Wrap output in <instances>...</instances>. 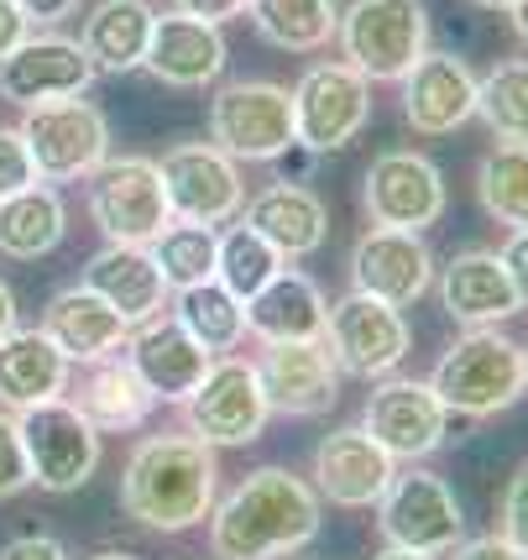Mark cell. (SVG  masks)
I'll use <instances>...</instances> for the list:
<instances>
[{"label": "cell", "mask_w": 528, "mask_h": 560, "mask_svg": "<svg viewBox=\"0 0 528 560\" xmlns=\"http://www.w3.org/2000/svg\"><path fill=\"white\" fill-rule=\"evenodd\" d=\"M434 398L445 404V415H466V419H486L503 415L507 404H518L528 388L524 372V346L497 336V330H466L430 377Z\"/></svg>", "instance_id": "cell-3"}, {"label": "cell", "mask_w": 528, "mask_h": 560, "mask_svg": "<svg viewBox=\"0 0 528 560\" xmlns=\"http://www.w3.org/2000/svg\"><path fill=\"white\" fill-rule=\"evenodd\" d=\"M0 560H69V550H63L52 535H22L0 550Z\"/></svg>", "instance_id": "cell-43"}, {"label": "cell", "mask_w": 528, "mask_h": 560, "mask_svg": "<svg viewBox=\"0 0 528 560\" xmlns=\"http://www.w3.org/2000/svg\"><path fill=\"white\" fill-rule=\"evenodd\" d=\"M477 116V73L456 52H424L403 73V121L419 137H450Z\"/></svg>", "instance_id": "cell-21"}, {"label": "cell", "mask_w": 528, "mask_h": 560, "mask_svg": "<svg viewBox=\"0 0 528 560\" xmlns=\"http://www.w3.org/2000/svg\"><path fill=\"white\" fill-rule=\"evenodd\" d=\"M184 415H189V430L204 445H251L262 435V424L272 419L257 362L215 357L210 372L199 377V388L184 398Z\"/></svg>", "instance_id": "cell-10"}, {"label": "cell", "mask_w": 528, "mask_h": 560, "mask_svg": "<svg viewBox=\"0 0 528 560\" xmlns=\"http://www.w3.org/2000/svg\"><path fill=\"white\" fill-rule=\"evenodd\" d=\"M26 488H32V466H26L16 415H0V498H16Z\"/></svg>", "instance_id": "cell-38"}, {"label": "cell", "mask_w": 528, "mask_h": 560, "mask_svg": "<svg viewBox=\"0 0 528 560\" xmlns=\"http://www.w3.org/2000/svg\"><path fill=\"white\" fill-rule=\"evenodd\" d=\"M69 372H73V362L48 341L43 325L5 330L0 336V409L5 415H22V409H37L48 398H63Z\"/></svg>", "instance_id": "cell-24"}, {"label": "cell", "mask_w": 528, "mask_h": 560, "mask_svg": "<svg viewBox=\"0 0 528 560\" xmlns=\"http://www.w3.org/2000/svg\"><path fill=\"white\" fill-rule=\"evenodd\" d=\"M372 116V84L351 63H314L293 84V137L309 152H336L356 142Z\"/></svg>", "instance_id": "cell-11"}, {"label": "cell", "mask_w": 528, "mask_h": 560, "mask_svg": "<svg viewBox=\"0 0 528 560\" xmlns=\"http://www.w3.org/2000/svg\"><path fill=\"white\" fill-rule=\"evenodd\" d=\"M377 529L387 545L398 550H419V556H445L460 539L466 518H460V498L450 492L445 477L434 471H392L387 492L377 498Z\"/></svg>", "instance_id": "cell-9"}, {"label": "cell", "mask_w": 528, "mask_h": 560, "mask_svg": "<svg viewBox=\"0 0 528 560\" xmlns=\"http://www.w3.org/2000/svg\"><path fill=\"white\" fill-rule=\"evenodd\" d=\"M439 304H445V315L471 325V330L477 325H497V319L524 310L497 252H460V257H450V268L439 272Z\"/></svg>", "instance_id": "cell-28"}, {"label": "cell", "mask_w": 528, "mask_h": 560, "mask_svg": "<svg viewBox=\"0 0 528 560\" xmlns=\"http://www.w3.org/2000/svg\"><path fill=\"white\" fill-rule=\"evenodd\" d=\"M497 257H503L507 283H513V293H518V304H528V231H513Z\"/></svg>", "instance_id": "cell-42"}, {"label": "cell", "mask_w": 528, "mask_h": 560, "mask_svg": "<svg viewBox=\"0 0 528 560\" xmlns=\"http://www.w3.org/2000/svg\"><path fill=\"white\" fill-rule=\"evenodd\" d=\"M95 79V63L84 58L79 37H58V32H43V37H26L22 48H11L0 58V100L5 105H48V100H69L84 95Z\"/></svg>", "instance_id": "cell-17"}, {"label": "cell", "mask_w": 528, "mask_h": 560, "mask_svg": "<svg viewBox=\"0 0 528 560\" xmlns=\"http://www.w3.org/2000/svg\"><path fill=\"white\" fill-rule=\"evenodd\" d=\"M336 43L366 84H392L430 52V5L424 0H351V11H340Z\"/></svg>", "instance_id": "cell-4"}, {"label": "cell", "mask_w": 528, "mask_h": 560, "mask_svg": "<svg viewBox=\"0 0 528 560\" xmlns=\"http://www.w3.org/2000/svg\"><path fill=\"white\" fill-rule=\"evenodd\" d=\"M497 535L513 539L518 550L528 556V462L507 477V492H503V513H497Z\"/></svg>", "instance_id": "cell-39"}, {"label": "cell", "mask_w": 528, "mask_h": 560, "mask_svg": "<svg viewBox=\"0 0 528 560\" xmlns=\"http://www.w3.org/2000/svg\"><path fill=\"white\" fill-rule=\"evenodd\" d=\"M26 37H32V22L22 16V5L16 0H0V58L11 48H22Z\"/></svg>", "instance_id": "cell-45"}, {"label": "cell", "mask_w": 528, "mask_h": 560, "mask_svg": "<svg viewBox=\"0 0 528 560\" xmlns=\"http://www.w3.org/2000/svg\"><path fill=\"white\" fill-rule=\"evenodd\" d=\"M246 16L283 52H319L340 26L336 0H246Z\"/></svg>", "instance_id": "cell-32"}, {"label": "cell", "mask_w": 528, "mask_h": 560, "mask_svg": "<svg viewBox=\"0 0 528 560\" xmlns=\"http://www.w3.org/2000/svg\"><path fill=\"white\" fill-rule=\"evenodd\" d=\"M456 550V560H528L513 539H503V535H477V539H456L450 545Z\"/></svg>", "instance_id": "cell-41"}, {"label": "cell", "mask_w": 528, "mask_h": 560, "mask_svg": "<svg viewBox=\"0 0 528 560\" xmlns=\"http://www.w3.org/2000/svg\"><path fill=\"white\" fill-rule=\"evenodd\" d=\"M5 330H16V293L0 278V336H5Z\"/></svg>", "instance_id": "cell-47"}, {"label": "cell", "mask_w": 528, "mask_h": 560, "mask_svg": "<svg viewBox=\"0 0 528 560\" xmlns=\"http://www.w3.org/2000/svg\"><path fill=\"white\" fill-rule=\"evenodd\" d=\"M319 535V492L283 466L246 471L231 498L210 509L215 560H289Z\"/></svg>", "instance_id": "cell-1"}, {"label": "cell", "mask_w": 528, "mask_h": 560, "mask_svg": "<svg viewBox=\"0 0 528 560\" xmlns=\"http://www.w3.org/2000/svg\"><path fill=\"white\" fill-rule=\"evenodd\" d=\"M210 142L236 163H278L293 137V90L267 79L220 84L210 100Z\"/></svg>", "instance_id": "cell-5"}, {"label": "cell", "mask_w": 528, "mask_h": 560, "mask_svg": "<svg viewBox=\"0 0 528 560\" xmlns=\"http://www.w3.org/2000/svg\"><path fill=\"white\" fill-rule=\"evenodd\" d=\"M215 488V445H204L193 430L189 435L163 430V435H146L131 451V462L120 471V509L157 535H184V529L210 518Z\"/></svg>", "instance_id": "cell-2"}, {"label": "cell", "mask_w": 528, "mask_h": 560, "mask_svg": "<svg viewBox=\"0 0 528 560\" xmlns=\"http://www.w3.org/2000/svg\"><path fill=\"white\" fill-rule=\"evenodd\" d=\"M507 11H513V32H518V37L528 43V0H513Z\"/></svg>", "instance_id": "cell-48"}, {"label": "cell", "mask_w": 528, "mask_h": 560, "mask_svg": "<svg viewBox=\"0 0 528 560\" xmlns=\"http://www.w3.org/2000/svg\"><path fill=\"white\" fill-rule=\"evenodd\" d=\"M477 195H481V210L497 225L528 231V142H497L481 158Z\"/></svg>", "instance_id": "cell-33"}, {"label": "cell", "mask_w": 528, "mask_h": 560, "mask_svg": "<svg viewBox=\"0 0 528 560\" xmlns=\"http://www.w3.org/2000/svg\"><path fill=\"white\" fill-rule=\"evenodd\" d=\"M477 116L497 142H528V58H507L477 79Z\"/></svg>", "instance_id": "cell-37"}, {"label": "cell", "mask_w": 528, "mask_h": 560, "mask_svg": "<svg viewBox=\"0 0 528 560\" xmlns=\"http://www.w3.org/2000/svg\"><path fill=\"white\" fill-rule=\"evenodd\" d=\"M142 69H152V79H163L173 90H204L225 73V37L215 22L163 11V16H152V43H146Z\"/></svg>", "instance_id": "cell-22"}, {"label": "cell", "mask_w": 528, "mask_h": 560, "mask_svg": "<svg viewBox=\"0 0 528 560\" xmlns=\"http://www.w3.org/2000/svg\"><path fill=\"white\" fill-rule=\"evenodd\" d=\"M283 272V252L257 236L251 225H231L225 236H220V252H215V283L236 293L240 304L251 299V293H262L272 278Z\"/></svg>", "instance_id": "cell-36"}, {"label": "cell", "mask_w": 528, "mask_h": 560, "mask_svg": "<svg viewBox=\"0 0 528 560\" xmlns=\"http://www.w3.org/2000/svg\"><path fill=\"white\" fill-rule=\"evenodd\" d=\"M120 351H126V362L137 366V377L152 388L157 404H184L199 388V377L210 372V362H215V351H204L193 341L189 325L178 315H152L142 325H131Z\"/></svg>", "instance_id": "cell-18"}, {"label": "cell", "mask_w": 528, "mask_h": 560, "mask_svg": "<svg viewBox=\"0 0 528 560\" xmlns=\"http://www.w3.org/2000/svg\"><path fill=\"white\" fill-rule=\"evenodd\" d=\"M152 0H99L84 16L79 48L95 63V73H131L142 69L146 43H152Z\"/></svg>", "instance_id": "cell-30"}, {"label": "cell", "mask_w": 528, "mask_h": 560, "mask_svg": "<svg viewBox=\"0 0 528 560\" xmlns=\"http://www.w3.org/2000/svg\"><path fill=\"white\" fill-rule=\"evenodd\" d=\"M16 131H22L26 152H32V168H37L43 184L90 178V173L110 158V121H105L99 105H90L84 95L32 105Z\"/></svg>", "instance_id": "cell-6"}, {"label": "cell", "mask_w": 528, "mask_h": 560, "mask_svg": "<svg viewBox=\"0 0 528 560\" xmlns=\"http://www.w3.org/2000/svg\"><path fill=\"white\" fill-rule=\"evenodd\" d=\"M178 319L189 325L193 341L204 346V351H215V357L236 351L240 336H246V304L225 283H215V278L178 293Z\"/></svg>", "instance_id": "cell-35"}, {"label": "cell", "mask_w": 528, "mask_h": 560, "mask_svg": "<svg viewBox=\"0 0 528 560\" xmlns=\"http://www.w3.org/2000/svg\"><path fill=\"white\" fill-rule=\"evenodd\" d=\"M257 377H262L267 409L289 419L330 415L340 398V366L325 336L319 341H262Z\"/></svg>", "instance_id": "cell-15"}, {"label": "cell", "mask_w": 528, "mask_h": 560, "mask_svg": "<svg viewBox=\"0 0 528 560\" xmlns=\"http://www.w3.org/2000/svg\"><path fill=\"white\" fill-rule=\"evenodd\" d=\"M146 252H152V262L163 272V283H168L173 293H184V289H193V283H210V278H215L220 231L215 225H193V220H168Z\"/></svg>", "instance_id": "cell-34"}, {"label": "cell", "mask_w": 528, "mask_h": 560, "mask_svg": "<svg viewBox=\"0 0 528 560\" xmlns=\"http://www.w3.org/2000/svg\"><path fill=\"white\" fill-rule=\"evenodd\" d=\"M246 210V225L267 236V242L283 252V262H298V257H314L325 236H330V210H325V199L304 189V184H289V178H278V184H267L262 195L251 199V205H240Z\"/></svg>", "instance_id": "cell-26"}, {"label": "cell", "mask_w": 528, "mask_h": 560, "mask_svg": "<svg viewBox=\"0 0 528 560\" xmlns=\"http://www.w3.org/2000/svg\"><path fill=\"white\" fill-rule=\"evenodd\" d=\"M69 404L79 415L95 424L99 435H126V430H142L152 409H157V398L146 388L142 377H137V366L126 362L120 351L110 357H99V362H84V372L73 377L69 372Z\"/></svg>", "instance_id": "cell-23"}, {"label": "cell", "mask_w": 528, "mask_h": 560, "mask_svg": "<svg viewBox=\"0 0 528 560\" xmlns=\"http://www.w3.org/2000/svg\"><path fill=\"white\" fill-rule=\"evenodd\" d=\"M43 330H48V341L79 366L120 351L126 336H131V325L120 319V310H110V304H105L95 289H84V283L52 293L48 310H43Z\"/></svg>", "instance_id": "cell-27"}, {"label": "cell", "mask_w": 528, "mask_h": 560, "mask_svg": "<svg viewBox=\"0 0 528 560\" xmlns=\"http://www.w3.org/2000/svg\"><path fill=\"white\" fill-rule=\"evenodd\" d=\"M26 445V466L32 482L43 492H79L99 466V430L73 409L69 398H48L37 409L16 415Z\"/></svg>", "instance_id": "cell-8"}, {"label": "cell", "mask_w": 528, "mask_h": 560, "mask_svg": "<svg viewBox=\"0 0 528 560\" xmlns=\"http://www.w3.org/2000/svg\"><path fill=\"white\" fill-rule=\"evenodd\" d=\"M325 346H330L340 372L377 383L409 357V325H403V310H392L383 299L345 293L325 315Z\"/></svg>", "instance_id": "cell-12"}, {"label": "cell", "mask_w": 528, "mask_h": 560, "mask_svg": "<svg viewBox=\"0 0 528 560\" xmlns=\"http://www.w3.org/2000/svg\"><path fill=\"white\" fill-rule=\"evenodd\" d=\"M84 289H95L110 310H120L126 325H142V319L163 315L173 293L146 246H120V242H105V252H95L84 262Z\"/></svg>", "instance_id": "cell-25"}, {"label": "cell", "mask_w": 528, "mask_h": 560, "mask_svg": "<svg viewBox=\"0 0 528 560\" xmlns=\"http://www.w3.org/2000/svg\"><path fill=\"white\" fill-rule=\"evenodd\" d=\"M361 205H366L372 225L424 231L445 215V173L434 168L424 152H383L366 168Z\"/></svg>", "instance_id": "cell-16"}, {"label": "cell", "mask_w": 528, "mask_h": 560, "mask_svg": "<svg viewBox=\"0 0 528 560\" xmlns=\"http://www.w3.org/2000/svg\"><path fill=\"white\" fill-rule=\"evenodd\" d=\"M37 184V168H32V152H26L22 131L16 126H0V199Z\"/></svg>", "instance_id": "cell-40"}, {"label": "cell", "mask_w": 528, "mask_h": 560, "mask_svg": "<svg viewBox=\"0 0 528 560\" xmlns=\"http://www.w3.org/2000/svg\"><path fill=\"white\" fill-rule=\"evenodd\" d=\"M90 215L99 236L120 246H152L173 220L163 173L152 158H105L90 173Z\"/></svg>", "instance_id": "cell-7"}, {"label": "cell", "mask_w": 528, "mask_h": 560, "mask_svg": "<svg viewBox=\"0 0 528 560\" xmlns=\"http://www.w3.org/2000/svg\"><path fill=\"white\" fill-rule=\"evenodd\" d=\"M16 5H22V16L32 26H58L79 11V0H16Z\"/></svg>", "instance_id": "cell-46"}, {"label": "cell", "mask_w": 528, "mask_h": 560, "mask_svg": "<svg viewBox=\"0 0 528 560\" xmlns=\"http://www.w3.org/2000/svg\"><path fill=\"white\" fill-rule=\"evenodd\" d=\"M524 372H528V351H524Z\"/></svg>", "instance_id": "cell-52"}, {"label": "cell", "mask_w": 528, "mask_h": 560, "mask_svg": "<svg viewBox=\"0 0 528 560\" xmlns=\"http://www.w3.org/2000/svg\"><path fill=\"white\" fill-rule=\"evenodd\" d=\"M90 560H137V556H120V550H99V556H90Z\"/></svg>", "instance_id": "cell-51"}, {"label": "cell", "mask_w": 528, "mask_h": 560, "mask_svg": "<svg viewBox=\"0 0 528 560\" xmlns=\"http://www.w3.org/2000/svg\"><path fill=\"white\" fill-rule=\"evenodd\" d=\"M351 278L356 293H372L392 310H409L413 299H424L434 283V257L419 231H392V225H372L351 252Z\"/></svg>", "instance_id": "cell-19"}, {"label": "cell", "mask_w": 528, "mask_h": 560, "mask_svg": "<svg viewBox=\"0 0 528 560\" xmlns=\"http://www.w3.org/2000/svg\"><path fill=\"white\" fill-rule=\"evenodd\" d=\"M163 189H168L173 220H193V225H225L240 215L246 189H240L236 158H225L215 142H184L163 152Z\"/></svg>", "instance_id": "cell-13"}, {"label": "cell", "mask_w": 528, "mask_h": 560, "mask_svg": "<svg viewBox=\"0 0 528 560\" xmlns=\"http://www.w3.org/2000/svg\"><path fill=\"white\" fill-rule=\"evenodd\" d=\"M372 560H434V556H419V550H398V545H387L383 556H372Z\"/></svg>", "instance_id": "cell-49"}, {"label": "cell", "mask_w": 528, "mask_h": 560, "mask_svg": "<svg viewBox=\"0 0 528 560\" xmlns=\"http://www.w3.org/2000/svg\"><path fill=\"white\" fill-rule=\"evenodd\" d=\"M69 236V210L52 184H26L0 199V257L37 262Z\"/></svg>", "instance_id": "cell-31"}, {"label": "cell", "mask_w": 528, "mask_h": 560, "mask_svg": "<svg viewBox=\"0 0 528 560\" xmlns=\"http://www.w3.org/2000/svg\"><path fill=\"white\" fill-rule=\"evenodd\" d=\"M173 11H184V16H199V22H236L246 16V0H173Z\"/></svg>", "instance_id": "cell-44"}, {"label": "cell", "mask_w": 528, "mask_h": 560, "mask_svg": "<svg viewBox=\"0 0 528 560\" xmlns=\"http://www.w3.org/2000/svg\"><path fill=\"white\" fill-rule=\"evenodd\" d=\"M471 5H481V11H507L513 0H471Z\"/></svg>", "instance_id": "cell-50"}, {"label": "cell", "mask_w": 528, "mask_h": 560, "mask_svg": "<svg viewBox=\"0 0 528 560\" xmlns=\"http://www.w3.org/2000/svg\"><path fill=\"white\" fill-rule=\"evenodd\" d=\"M445 404L434 398L430 383H413V377H383L377 388L366 393V409H361V430L383 445L392 462H424L445 445Z\"/></svg>", "instance_id": "cell-14"}, {"label": "cell", "mask_w": 528, "mask_h": 560, "mask_svg": "<svg viewBox=\"0 0 528 560\" xmlns=\"http://www.w3.org/2000/svg\"><path fill=\"white\" fill-rule=\"evenodd\" d=\"M392 456L361 424L330 430L314 445V488L319 498H330L336 509H377V498L392 482Z\"/></svg>", "instance_id": "cell-20"}, {"label": "cell", "mask_w": 528, "mask_h": 560, "mask_svg": "<svg viewBox=\"0 0 528 560\" xmlns=\"http://www.w3.org/2000/svg\"><path fill=\"white\" fill-rule=\"evenodd\" d=\"M325 293L314 278L283 268L262 293L246 299V330L257 341H319L325 336Z\"/></svg>", "instance_id": "cell-29"}]
</instances>
